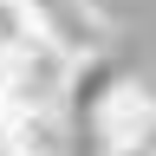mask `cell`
<instances>
[{
    "label": "cell",
    "mask_w": 156,
    "mask_h": 156,
    "mask_svg": "<svg viewBox=\"0 0 156 156\" xmlns=\"http://www.w3.org/2000/svg\"><path fill=\"white\" fill-rule=\"evenodd\" d=\"M91 136H98V150L104 156H124V150H143L150 143V130H156V91L150 85H136V78H124L104 104H98L91 117Z\"/></svg>",
    "instance_id": "6da1fadb"
},
{
    "label": "cell",
    "mask_w": 156,
    "mask_h": 156,
    "mask_svg": "<svg viewBox=\"0 0 156 156\" xmlns=\"http://www.w3.org/2000/svg\"><path fill=\"white\" fill-rule=\"evenodd\" d=\"M0 150L7 156H65V117L58 111H7Z\"/></svg>",
    "instance_id": "7a4b0ae2"
},
{
    "label": "cell",
    "mask_w": 156,
    "mask_h": 156,
    "mask_svg": "<svg viewBox=\"0 0 156 156\" xmlns=\"http://www.w3.org/2000/svg\"><path fill=\"white\" fill-rule=\"evenodd\" d=\"M143 150H150V156H156V130H150V143H143Z\"/></svg>",
    "instance_id": "3957f363"
},
{
    "label": "cell",
    "mask_w": 156,
    "mask_h": 156,
    "mask_svg": "<svg viewBox=\"0 0 156 156\" xmlns=\"http://www.w3.org/2000/svg\"><path fill=\"white\" fill-rule=\"evenodd\" d=\"M124 156H150V150H124Z\"/></svg>",
    "instance_id": "277c9868"
},
{
    "label": "cell",
    "mask_w": 156,
    "mask_h": 156,
    "mask_svg": "<svg viewBox=\"0 0 156 156\" xmlns=\"http://www.w3.org/2000/svg\"><path fill=\"white\" fill-rule=\"evenodd\" d=\"M0 156H7V150H0Z\"/></svg>",
    "instance_id": "5b68a950"
}]
</instances>
